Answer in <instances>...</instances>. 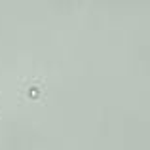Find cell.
Masks as SVG:
<instances>
[{
	"instance_id": "6da1fadb",
	"label": "cell",
	"mask_w": 150,
	"mask_h": 150,
	"mask_svg": "<svg viewBox=\"0 0 150 150\" xmlns=\"http://www.w3.org/2000/svg\"><path fill=\"white\" fill-rule=\"evenodd\" d=\"M29 97H30V99H38V97H40V89L33 86V88L29 89Z\"/></svg>"
}]
</instances>
